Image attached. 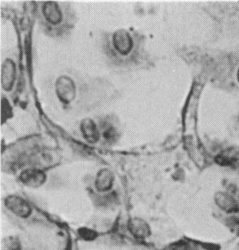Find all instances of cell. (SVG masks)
I'll return each instance as SVG.
<instances>
[{
    "label": "cell",
    "instance_id": "cell-5",
    "mask_svg": "<svg viewBox=\"0 0 239 250\" xmlns=\"http://www.w3.org/2000/svg\"><path fill=\"white\" fill-rule=\"evenodd\" d=\"M5 205L15 215L21 218L28 217L32 212L30 205L19 196H8L5 200Z\"/></svg>",
    "mask_w": 239,
    "mask_h": 250
},
{
    "label": "cell",
    "instance_id": "cell-8",
    "mask_svg": "<svg viewBox=\"0 0 239 250\" xmlns=\"http://www.w3.org/2000/svg\"><path fill=\"white\" fill-rule=\"evenodd\" d=\"M129 231L134 236L138 238H145L150 234V229L147 223L138 218L131 219L129 221L128 225Z\"/></svg>",
    "mask_w": 239,
    "mask_h": 250
},
{
    "label": "cell",
    "instance_id": "cell-1",
    "mask_svg": "<svg viewBox=\"0 0 239 250\" xmlns=\"http://www.w3.org/2000/svg\"><path fill=\"white\" fill-rule=\"evenodd\" d=\"M42 92L51 111L80 118L104 111L119 96L117 88L108 78L70 67L47 77Z\"/></svg>",
    "mask_w": 239,
    "mask_h": 250
},
{
    "label": "cell",
    "instance_id": "cell-7",
    "mask_svg": "<svg viewBox=\"0 0 239 250\" xmlns=\"http://www.w3.org/2000/svg\"><path fill=\"white\" fill-rule=\"evenodd\" d=\"M217 205L227 213H236L239 211V205L233 196L224 192H219L215 196Z\"/></svg>",
    "mask_w": 239,
    "mask_h": 250
},
{
    "label": "cell",
    "instance_id": "cell-4",
    "mask_svg": "<svg viewBox=\"0 0 239 250\" xmlns=\"http://www.w3.org/2000/svg\"><path fill=\"white\" fill-rule=\"evenodd\" d=\"M0 70L1 96L12 101L19 90L21 79V60L19 48L13 47L2 53Z\"/></svg>",
    "mask_w": 239,
    "mask_h": 250
},
{
    "label": "cell",
    "instance_id": "cell-10",
    "mask_svg": "<svg viewBox=\"0 0 239 250\" xmlns=\"http://www.w3.org/2000/svg\"><path fill=\"white\" fill-rule=\"evenodd\" d=\"M114 176L108 169H102L98 172L95 180V187L98 191H106L113 187Z\"/></svg>",
    "mask_w": 239,
    "mask_h": 250
},
{
    "label": "cell",
    "instance_id": "cell-2",
    "mask_svg": "<svg viewBox=\"0 0 239 250\" xmlns=\"http://www.w3.org/2000/svg\"><path fill=\"white\" fill-rule=\"evenodd\" d=\"M96 41L100 59L113 72H131L144 65V37L135 29H103L98 32Z\"/></svg>",
    "mask_w": 239,
    "mask_h": 250
},
{
    "label": "cell",
    "instance_id": "cell-12",
    "mask_svg": "<svg viewBox=\"0 0 239 250\" xmlns=\"http://www.w3.org/2000/svg\"></svg>",
    "mask_w": 239,
    "mask_h": 250
},
{
    "label": "cell",
    "instance_id": "cell-11",
    "mask_svg": "<svg viewBox=\"0 0 239 250\" xmlns=\"http://www.w3.org/2000/svg\"><path fill=\"white\" fill-rule=\"evenodd\" d=\"M78 234L80 237L86 241H92L98 236L97 231L86 227L80 228L78 229Z\"/></svg>",
    "mask_w": 239,
    "mask_h": 250
},
{
    "label": "cell",
    "instance_id": "cell-6",
    "mask_svg": "<svg viewBox=\"0 0 239 250\" xmlns=\"http://www.w3.org/2000/svg\"><path fill=\"white\" fill-rule=\"evenodd\" d=\"M20 180L23 184L30 187H39L45 182L46 175L41 169L31 168L21 172Z\"/></svg>",
    "mask_w": 239,
    "mask_h": 250
},
{
    "label": "cell",
    "instance_id": "cell-9",
    "mask_svg": "<svg viewBox=\"0 0 239 250\" xmlns=\"http://www.w3.org/2000/svg\"><path fill=\"white\" fill-rule=\"evenodd\" d=\"M239 159V149L231 147L221 151L216 158V162L221 166L231 167L236 165Z\"/></svg>",
    "mask_w": 239,
    "mask_h": 250
},
{
    "label": "cell",
    "instance_id": "cell-3",
    "mask_svg": "<svg viewBox=\"0 0 239 250\" xmlns=\"http://www.w3.org/2000/svg\"><path fill=\"white\" fill-rule=\"evenodd\" d=\"M35 3V19L40 32L58 43L70 41L79 21L73 2L40 1Z\"/></svg>",
    "mask_w": 239,
    "mask_h": 250
}]
</instances>
